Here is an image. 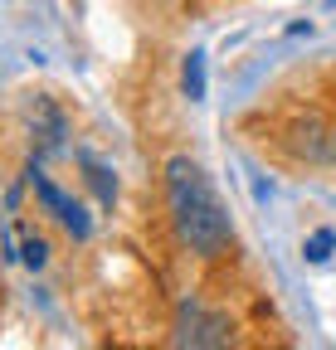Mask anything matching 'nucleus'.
Instances as JSON below:
<instances>
[{
    "label": "nucleus",
    "instance_id": "7ed1b4c3",
    "mask_svg": "<svg viewBox=\"0 0 336 350\" xmlns=\"http://www.w3.org/2000/svg\"><path fill=\"white\" fill-rule=\"evenodd\" d=\"M29 185H34V200H39V209H44L49 219H54V224H64L73 239H88V229H93V219L88 214H83V204L68 195V190H59L54 180H49V175L44 170H34L29 175Z\"/></svg>",
    "mask_w": 336,
    "mask_h": 350
},
{
    "label": "nucleus",
    "instance_id": "f03ea898",
    "mask_svg": "<svg viewBox=\"0 0 336 350\" xmlns=\"http://www.w3.org/2000/svg\"><path fill=\"white\" fill-rule=\"evenodd\" d=\"M176 345H229L234 340V321L220 312V306H209L200 297L181 301V312H176Z\"/></svg>",
    "mask_w": 336,
    "mask_h": 350
},
{
    "label": "nucleus",
    "instance_id": "f257e3e1",
    "mask_svg": "<svg viewBox=\"0 0 336 350\" xmlns=\"http://www.w3.org/2000/svg\"><path fill=\"white\" fill-rule=\"evenodd\" d=\"M161 200H166L171 234L185 253H195L200 262L234 253V219H229L215 180H209V170L195 156H171L161 165Z\"/></svg>",
    "mask_w": 336,
    "mask_h": 350
},
{
    "label": "nucleus",
    "instance_id": "0eeeda50",
    "mask_svg": "<svg viewBox=\"0 0 336 350\" xmlns=\"http://www.w3.org/2000/svg\"><path fill=\"white\" fill-rule=\"evenodd\" d=\"M20 258H25V268H44V262H49V243L39 234H25L20 239Z\"/></svg>",
    "mask_w": 336,
    "mask_h": 350
},
{
    "label": "nucleus",
    "instance_id": "423d86ee",
    "mask_svg": "<svg viewBox=\"0 0 336 350\" xmlns=\"http://www.w3.org/2000/svg\"><path fill=\"white\" fill-rule=\"evenodd\" d=\"M336 248V229H317V234H307V243H302V258L307 262H326V253Z\"/></svg>",
    "mask_w": 336,
    "mask_h": 350
},
{
    "label": "nucleus",
    "instance_id": "39448f33",
    "mask_svg": "<svg viewBox=\"0 0 336 350\" xmlns=\"http://www.w3.org/2000/svg\"><path fill=\"white\" fill-rule=\"evenodd\" d=\"M83 170H88V185L98 190V200H103V204H112V200H117V180H112V175H107L98 161H88V156H83Z\"/></svg>",
    "mask_w": 336,
    "mask_h": 350
},
{
    "label": "nucleus",
    "instance_id": "20e7f679",
    "mask_svg": "<svg viewBox=\"0 0 336 350\" xmlns=\"http://www.w3.org/2000/svg\"><path fill=\"white\" fill-rule=\"evenodd\" d=\"M181 83H185V98H190V103H200V98H205V54H200V49L185 59V73H181Z\"/></svg>",
    "mask_w": 336,
    "mask_h": 350
}]
</instances>
